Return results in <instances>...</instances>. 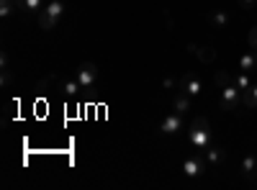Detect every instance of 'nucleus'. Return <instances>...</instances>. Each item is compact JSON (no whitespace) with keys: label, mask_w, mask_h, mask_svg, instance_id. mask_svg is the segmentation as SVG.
<instances>
[{"label":"nucleus","mask_w":257,"mask_h":190,"mask_svg":"<svg viewBox=\"0 0 257 190\" xmlns=\"http://www.w3.org/2000/svg\"><path fill=\"white\" fill-rule=\"evenodd\" d=\"M249 49H257V26L249 29Z\"/></svg>","instance_id":"obj_20"},{"label":"nucleus","mask_w":257,"mask_h":190,"mask_svg":"<svg viewBox=\"0 0 257 190\" xmlns=\"http://www.w3.org/2000/svg\"><path fill=\"white\" fill-rule=\"evenodd\" d=\"M242 103L247 105V108H257V85H252L249 90L242 93Z\"/></svg>","instance_id":"obj_15"},{"label":"nucleus","mask_w":257,"mask_h":190,"mask_svg":"<svg viewBox=\"0 0 257 190\" xmlns=\"http://www.w3.org/2000/svg\"><path fill=\"white\" fill-rule=\"evenodd\" d=\"M162 85H165L167 90H173V88H175V80H173V77H165V82H162Z\"/></svg>","instance_id":"obj_22"},{"label":"nucleus","mask_w":257,"mask_h":190,"mask_svg":"<svg viewBox=\"0 0 257 190\" xmlns=\"http://www.w3.org/2000/svg\"><path fill=\"white\" fill-rule=\"evenodd\" d=\"M59 90H62L64 98H77V93H80L82 88H80V82H77V80H64L62 85H59Z\"/></svg>","instance_id":"obj_11"},{"label":"nucleus","mask_w":257,"mask_h":190,"mask_svg":"<svg viewBox=\"0 0 257 190\" xmlns=\"http://www.w3.org/2000/svg\"><path fill=\"white\" fill-rule=\"evenodd\" d=\"M18 8L24 13H41V8H44V0H18Z\"/></svg>","instance_id":"obj_12"},{"label":"nucleus","mask_w":257,"mask_h":190,"mask_svg":"<svg viewBox=\"0 0 257 190\" xmlns=\"http://www.w3.org/2000/svg\"><path fill=\"white\" fill-rule=\"evenodd\" d=\"M206 172V162L201 157H188L183 162V175L185 177H201Z\"/></svg>","instance_id":"obj_6"},{"label":"nucleus","mask_w":257,"mask_h":190,"mask_svg":"<svg viewBox=\"0 0 257 190\" xmlns=\"http://www.w3.org/2000/svg\"><path fill=\"white\" fill-rule=\"evenodd\" d=\"M75 80L80 82L82 90H90L95 85V80H98V65H95V62H82V65L77 67Z\"/></svg>","instance_id":"obj_3"},{"label":"nucleus","mask_w":257,"mask_h":190,"mask_svg":"<svg viewBox=\"0 0 257 190\" xmlns=\"http://www.w3.org/2000/svg\"><path fill=\"white\" fill-rule=\"evenodd\" d=\"M188 49H190V54H196V57H198V59H203V62H211V59H213V49H211V47L188 44Z\"/></svg>","instance_id":"obj_14"},{"label":"nucleus","mask_w":257,"mask_h":190,"mask_svg":"<svg viewBox=\"0 0 257 190\" xmlns=\"http://www.w3.org/2000/svg\"><path fill=\"white\" fill-rule=\"evenodd\" d=\"M13 11H16V0H0V16L3 18H8Z\"/></svg>","instance_id":"obj_17"},{"label":"nucleus","mask_w":257,"mask_h":190,"mask_svg":"<svg viewBox=\"0 0 257 190\" xmlns=\"http://www.w3.org/2000/svg\"><path fill=\"white\" fill-rule=\"evenodd\" d=\"M213 82H216L219 88H224V85H229V82H231V75L229 72H216V75H213Z\"/></svg>","instance_id":"obj_18"},{"label":"nucleus","mask_w":257,"mask_h":190,"mask_svg":"<svg viewBox=\"0 0 257 190\" xmlns=\"http://www.w3.org/2000/svg\"><path fill=\"white\" fill-rule=\"evenodd\" d=\"M178 88H180L183 93H188L190 98H198V95H201V80H198V77H183V80L178 82Z\"/></svg>","instance_id":"obj_7"},{"label":"nucleus","mask_w":257,"mask_h":190,"mask_svg":"<svg viewBox=\"0 0 257 190\" xmlns=\"http://www.w3.org/2000/svg\"><path fill=\"white\" fill-rule=\"evenodd\" d=\"M239 67H242V72H254V70H257V49L244 52V54L239 57Z\"/></svg>","instance_id":"obj_9"},{"label":"nucleus","mask_w":257,"mask_h":190,"mask_svg":"<svg viewBox=\"0 0 257 190\" xmlns=\"http://www.w3.org/2000/svg\"><path fill=\"white\" fill-rule=\"evenodd\" d=\"M64 16V6H62V0H49V3L41 8V13H39V26H41V31H52V29H57V24H59V18Z\"/></svg>","instance_id":"obj_2"},{"label":"nucleus","mask_w":257,"mask_h":190,"mask_svg":"<svg viewBox=\"0 0 257 190\" xmlns=\"http://www.w3.org/2000/svg\"><path fill=\"white\" fill-rule=\"evenodd\" d=\"M190 105H193V103H190V95H188V93H183V90L173 98V111H178V113L190 111Z\"/></svg>","instance_id":"obj_10"},{"label":"nucleus","mask_w":257,"mask_h":190,"mask_svg":"<svg viewBox=\"0 0 257 190\" xmlns=\"http://www.w3.org/2000/svg\"><path fill=\"white\" fill-rule=\"evenodd\" d=\"M242 105V90L234 85V82H229V85L221 88V108L224 111H237Z\"/></svg>","instance_id":"obj_4"},{"label":"nucleus","mask_w":257,"mask_h":190,"mask_svg":"<svg viewBox=\"0 0 257 190\" xmlns=\"http://www.w3.org/2000/svg\"><path fill=\"white\" fill-rule=\"evenodd\" d=\"M234 85H237V88L244 93V90H249V88H252V77H249L247 72H239V75H237V80H234Z\"/></svg>","instance_id":"obj_16"},{"label":"nucleus","mask_w":257,"mask_h":190,"mask_svg":"<svg viewBox=\"0 0 257 190\" xmlns=\"http://www.w3.org/2000/svg\"><path fill=\"white\" fill-rule=\"evenodd\" d=\"M180 129H183V113H178V111L167 113L160 123V134H165V136H175Z\"/></svg>","instance_id":"obj_5"},{"label":"nucleus","mask_w":257,"mask_h":190,"mask_svg":"<svg viewBox=\"0 0 257 190\" xmlns=\"http://www.w3.org/2000/svg\"><path fill=\"white\" fill-rule=\"evenodd\" d=\"M242 172L247 180H257V154H247L242 159Z\"/></svg>","instance_id":"obj_8"},{"label":"nucleus","mask_w":257,"mask_h":190,"mask_svg":"<svg viewBox=\"0 0 257 190\" xmlns=\"http://www.w3.org/2000/svg\"><path fill=\"white\" fill-rule=\"evenodd\" d=\"M239 6L249 11V8H254V6H257V0H239Z\"/></svg>","instance_id":"obj_21"},{"label":"nucleus","mask_w":257,"mask_h":190,"mask_svg":"<svg viewBox=\"0 0 257 190\" xmlns=\"http://www.w3.org/2000/svg\"><path fill=\"white\" fill-rule=\"evenodd\" d=\"M203 154H206V159H208L211 164H219V162H224V157H226V152L221 149V146H213V144L208 146Z\"/></svg>","instance_id":"obj_13"},{"label":"nucleus","mask_w":257,"mask_h":190,"mask_svg":"<svg viewBox=\"0 0 257 190\" xmlns=\"http://www.w3.org/2000/svg\"><path fill=\"white\" fill-rule=\"evenodd\" d=\"M188 141H190V146H193V149H198V152H206L208 146L213 144V134H211L208 118H203V116L193 118L190 129H188Z\"/></svg>","instance_id":"obj_1"},{"label":"nucleus","mask_w":257,"mask_h":190,"mask_svg":"<svg viewBox=\"0 0 257 190\" xmlns=\"http://www.w3.org/2000/svg\"><path fill=\"white\" fill-rule=\"evenodd\" d=\"M211 21H213L216 26H226V24H229V13H224V11H221V13H213Z\"/></svg>","instance_id":"obj_19"}]
</instances>
